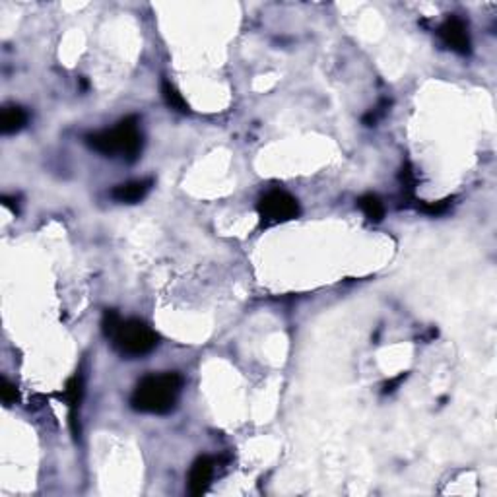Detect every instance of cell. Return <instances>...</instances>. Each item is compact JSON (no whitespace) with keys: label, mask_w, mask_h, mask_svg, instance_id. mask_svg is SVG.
Instances as JSON below:
<instances>
[{"label":"cell","mask_w":497,"mask_h":497,"mask_svg":"<svg viewBox=\"0 0 497 497\" xmlns=\"http://www.w3.org/2000/svg\"><path fill=\"white\" fill-rule=\"evenodd\" d=\"M402 379H406V373H402V375H399V377H396V379H392L391 383L384 384V391L383 392H391L392 387H396V384H399L400 381H402Z\"/></svg>","instance_id":"15"},{"label":"cell","mask_w":497,"mask_h":497,"mask_svg":"<svg viewBox=\"0 0 497 497\" xmlns=\"http://www.w3.org/2000/svg\"><path fill=\"white\" fill-rule=\"evenodd\" d=\"M113 344L122 355L140 358V355L150 354L152 350L158 346V334L144 321L130 319L119 324V329L113 334Z\"/></svg>","instance_id":"3"},{"label":"cell","mask_w":497,"mask_h":497,"mask_svg":"<svg viewBox=\"0 0 497 497\" xmlns=\"http://www.w3.org/2000/svg\"><path fill=\"white\" fill-rule=\"evenodd\" d=\"M28 122V113L25 109L18 105L4 107L0 115V130L2 135H14L18 130H22L23 125Z\"/></svg>","instance_id":"8"},{"label":"cell","mask_w":497,"mask_h":497,"mask_svg":"<svg viewBox=\"0 0 497 497\" xmlns=\"http://www.w3.org/2000/svg\"><path fill=\"white\" fill-rule=\"evenodd\" d=\"M439 35L443 43L455 53L468 55L470 53V35H468V25L460 18L452 16L439 28Z\"/></svg>","instance_id":"5"},{"label":"cell","mask_w":497,"mask_h":497,"mask_svg":"<svg viewBox=\"0 0 497 497\" xmlns=\"http://www.w3.org/2000/svg\"><path fill=\"white\" fill-rule=\"evenodd\" d=\"M358 206H360V210L365 214V218L370 219V222H375V224L383 222L384 206L383 200L377 195H363L362 198L358 200Z\"/></svg>","instance_id":"9"},{"label":"cell","mask_w":497,"mask_h":497,"mask_svg":"<svg viewBox=\"0 0 497 497\" xmlns=\"http://www.w3.org/2000/svg\"><path fill=\"white\" fill-rule=\"evenodd\" d=\"M161 96L166 99L167 107H171V109L179 111V113H188V103L183 99L179 90L171 82H167V80L161 82Z\"/></svg>","instance_id":"11"},{"label":"cell","mask_w":497,"mask_h":497,"mask_svg":"<svg viewBox=\"0 0 497 497\" xmlns=\"http://www.w3.org/2000/svg\"><path fill=\"white\" fill-rule=\"evenodd\" d=\"M183 379L179 373H159L144 377L130 396V406L144 414H167L177 404Z\"/></svg>","instance_id":"1"},{"label":"cell","mask_w":497,"mask_h":497,"mask_svg":"<svg viewBox=\"0 0 497 497\" xmlns=\"http://www.w3.org/2000/svg\"><path fill=\"white\" fill-rule=\"evenodd\" d=\"M447 208H449V200H443V202H437V204H423L422 212L431 214V216H437V214H443Z\"/></svg>","instance_id":"14"},{"label":"cell","mask_w":497,"mask_h":497,"mask_svg":"<svg viewBox=\"0 0 497 497\" xmlns=\"http://www.w3.org/2000/svg\"><path fill=\"white\" fill-rule=\"evenodd\" d=\"M256 210L264 226H278L299 216V204L290 193L276 188L261 198Z\"/></svg>","instance_id":"4"},{"label":"cell","mask_w":497,"mask_h":497,"mask_svg":"<svg viewBox=\"0 0 497 497\" xmlns=\"http://www.w3.org/2000/svg\"><path fill=\"white\" fill-rule=\"evenodd\" d=\"M214 476V460L210 457H200L193 462L188 472V491L190 496H202L210 488Z\"/></svg>","instance_id":"6"},{"label":"cell","mask_w":497,"mask_h":497,"mask_svg":"<svg viewBox=\"0 0 497 497\" xmlns=\"http://www.w3.org/2000/svg\"><path fill=\"white\" fill-rule=\"evenodd\" d=\"M152 181L150 179H144V181H128L122 185H117L113 188V196L117 202L122 204H136L140 202L142 198H146V195L150 193Z\"/></svg>","instance_id":"7"},{"label":"cell","mask_w":497,"mask_h":497,"mask_svg":"<svg viewBox=\"0 0 497 497\" xmlns=\"http://www.w3.org/2000/svg\"><path fill=\"white\" fill-rule=\"evenodd\" d=\"M121 316H119V313H115V311H105V315H103V321H101V329H103V334H105L107 338H113V334L117 332V329H119V324H121Z\"/></svg>","instance_id":"12"},{"label":"cell","mask_w":497,"mask_h":497,"mask_svg":"<svg viewBox=\"0 0 497 497\" xmlns=\"http://www.w3.org/2000/svg\"><path fill=\"white\" fill-rule=\"evenodd\" d=\"M82 396H84V381L82 377L76 373L72 379H68L67 383V389H64V394H62V399L67 400L68 406H70V418H76V406H80V402H82Z\"/></svg>","instance_id":"10"},{"label":"cell","mask_w":497,"mask_h":497,"mask_svg":"<svg viewBox=\"0 0 497 497\" xmlns=\"http://www.w3.org/2000/svg\"><path fill=\"white\" fill-rule=\"evenodd\" d=\"M88 144L103 156H121V158L135 161L142 150V135L138 128L136 117H127L111 130L96 132L88 136Z\"/></svg>","instance_id":"2"},{"label":"cell","mask_w":497,"mask_h":497,"mask_svg":"<svg viewBox=\"0 0 497 497\" xmlns=\"http://www.w3.org/2000/svg\"><path fill=\"white\" fill-rule=\"evenodd\" d=\"M0 399L6 406H12L16 404L18 400V391H16V384H12L8 379H2V384H0Z\"/></svg>","instance_id":"13"}]
</instances>
